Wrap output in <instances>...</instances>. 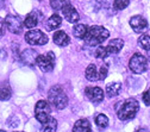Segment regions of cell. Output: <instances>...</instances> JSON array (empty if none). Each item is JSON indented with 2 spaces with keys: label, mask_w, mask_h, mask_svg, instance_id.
Segmentation results:
<instances>
[{
  "label": "cell",
  "mask_w": 150,
  "mask_h": 132,
  "mask_svg": "<svg viewBox=\"0 0 150 132\" xmlns=\"http://www.w3.org/2000/svg\"><path fill=\"white\" fill-rule=\"evenodd\" d=\"M52 40H54V43L56 45H59V47H66L69 44L70 42V38H69V36L64 32V31H56L54 33V37H52Z\"/></svg>",
  "instance_id": "13"
},
{
  "label": "cell",
  "mask_w": 150,
  "mask_h": 132,
  "mask_svg": "<svg viewBox=\"0 0 150 132\" xmlns=\"http://www.w3.org/2000/svg\"><path fill=\"white\" fill-rule=\"evenodd\" d=\"M107 73H108L107 67L106 66H101L100 69H99V80H101V81L105 80L106 76H107Z\"/></svg>",
  "instance_id": "28"
},
{
  "label": "cell",
  "mask_w": 150,
  "mask_h": 132,
  "mask_svg": "<svg viewBox=\"0 0 150 132\" xmlns=\"http://www.w3.org/2000/svg\"><path fill=\"white\" fill-rule=\"evenodd\" d=\"M122 90V85L119 82H111L106 86V94L108 98H113L119 95V93Z\"/></svg>",
  "instance_id": "16"
},
{
  "label": "cell",
  "mask_w": 150,
  "mask_h": 132,
  "mask_svg": "<svg viewBox=\"0 0 150 132\" xmlns=\"http://www.w3.org/2000/svg\"><path fill=\"white\" fill-rule=\"evenodd\" d=\"M36 64L44 73L52 71V69L55 68V54L52 51H49L45 55H38Z\"/></svg>",
  "instance_id": "6"
},
{
  "label": "cell",
  "mask_w": 150,
  "mask_h": 132,
  "mask_svg": "<svg viewBox=\"0 0 150 132\" xmlns=\"http://www.w3.org/2000/svg\"><path fill=\"white\" fill-rule=\"evenodd\" d=\"M11 95H12V90H11V88L8 86L4 85V86L0 87V100L1 101L8 100L11 98Z\"/></svg>",
  "instance_id": "22"
},
{
  "label": "cell",
  "mask_w": 150,
  "mask_h": 132,
  "mask_svg": "<svg viewBox=\"0 0 150 132\" xmlns=\"http://www.w3.org/2000/svg\"><path fill=\"white\" fill-rule=\"evenodd\" d=\"M62 24V18L59 16V14H52L49 19L47 20V28H48V31H52V30H56L57 28H60Z\"/></svg>",
  "instance_id": "18"
},
{
  "label": "cell",
  "mask_w": 150,
  "mask_h": 132,
  "mask_svg": "<svg viewBox=\"0 0 150 132\" xmlns=\"http://www.w3.org/2000/svg\"><path fill=\"white\" fill-rule=\"evenodd\" d=\"M37 57H38V54L36 52V50L33 49H25L22 54H21V60L22 62L28 66V67H35L36 62H37Z\"/></svg>",
  "instance_id": "11"
},
{
  "label": "cell",
  "mask_w": 150,
  "mask_h": 132,
  "mask_svg": "<svg viewBox=\"0 0 150 132\" xmlns=\"http://www.w3.org/2000/svg\"><path fill=\"white\" fill-rule=\"evenodd\" d=\"M25 41L30 45H44L48 43V37L41 30H30L25 33Z\"/></svg>",
  "instance_id": "7"
},
{
  "label": "cell",
  "mask_w": 150,
  "mask_h": 132,
  "mask_svg": "<svg viewBox=\"0 0 150 132\" xmlns=\"http://www.w3.org/2000/svg\"><path fill=\"white\" fill-rule=\"evenodd\" d=\"M130 4V0H115V7L116 10H124Z\"/></svg>",
  "instance_id": "27"
},
{
  "label": "cell",
  "mask_w": 150,
  "mask_h": 132,
  "mask_svg": "<svg viewBox=\"0 0 150 132\" xmlns=\"http://www.w3.org/2000/svg\"><path fill=\"white\" fill-rule=\"evenodd\" d=\"M6 30H7V26H6L5 19H1V18H0V36H4Z\"/></svg>",
  "instance_id": "30"
},
{
  "label": "cell",
  "mask_w": 150,
  "mask_h": 132,
  "mask_svg": "<svg viewBox=\"0 0 150 132\" xmlns=\"http://www.w3.org/2000/svg\"><path fill=\"white\" fill-rule=\"evenodd\" d=\"M130 26L136 33H143L148 29V20L142 16H134L130 19Z\"/></svg>",
  "instance_id": "10"
},
{
  "label": "cell",
  "mask_w": 150,
  "mask_h": 132,
  "mask_svg": "<svg viewBox=\"0 0 150 132\" xmlns=\"http://www.w3.org/2000/svg\"><path fill=\"white\" fill-rule=\"evenodd\" d=\"M5 6V0H0V10Z\"/></svg>",
  "instance_id": "31"
},
{
  "label": "cell",
  "mask_w": 150,
  "mask_h": 132,
  "mask_svg": "<svg viewBox=\"0 0 150 132\" xmlns=\"http://www.w3.org/2000/svg\"><path fill=\"white\" fill-rule=\"evenodd\" d=\"M50 112H51V108H50V105L48 101H45V100L37 101V104L35 106V117L41 124L45 123L50 118Z\"/></svg>",
  "instance_id": "5"
},
{
  "label": "cell",
  "mask_w": 150,
  "mask_h": 132,
  "mask_svg": "<svg viewBox=\"0 0 150 132\" xmlns=\"http://www.w3.org/2000/svg\"><path fill=\"white\" fill-rule=\"evenodd\" d=\"M88 31V26L85 25V24H78V25H75L74 29H73V35L75 38H78V40H83L85 38V36Z\"/></svg>",
  "instance_id": "20"
},
{
  "label": "cell",
  "mask_w": 150,
  "mask_h": 132,
  "mask_svg": "<svg viewBox=\"0 0 150 132\" xmlns=\"http://www.w3.org/2000/svg\"><path fill=\"white\" fill-rule=\"evenodd\" d=\"M43 132L44 131H51V132H54V131H56L57 130V120H56L55 118H49L45 123H43V126H42V128H41Z\"/></svg>",
  "instance_id": "21"
},
{
  "label": "cell",
  "mask_w": 150,
  "mask_h": 132,
  "mask_svg": "<svg viewBox=\"0 0 150 132\" xmlns=\"http://www.w3.org/2000/svg\"><path fill=\"white\" fill-rule=\"evenodd\" d=\"M146 59H148V61L150 62V49L146 50Z\"/></svg>",
  "instance_id": "32"
},
{
  "label": "cell",
  "mask_w": 150,
  "mask_h": 132,
  "mask_svg": "<svg viewBox=\"0 0 150 132\" xmlns=\"http://www.w3.org/2000/svg\"><path fill=\"white\" fill-rule=\"evenodd\" d=\"M70 4L69 0H50V6L51 8H54L55 11H59L62 10L66 5Z\"/></svg>",
  "instance_id": "23"
},
{
  "label": "cell",
  "mask_w": 150,
  "mask_h": 132,
  "mask_svg": "<svg viewBox=\"0 0 150 132\" xmlns=\"http://www.w3.org/2000/svg\"><path fill=\"white\" fill-rule=\"evenodd\" d=\"M85 76H86V79L88 81H97V80H99V71L97 70L96 64H89L86 68Z\"/></svg>",
  "instance_id": "19"
},
{
  "label": "cell",
  "mask_w": 150,
  "mask_h": 132,
  "mask_svg": "<svg viewBox=\"0 0 150 132\" xmlns=\"http://www.w3.org/2000/svg\"><path fill=\"white\" fill-rule=\"evenodd\" d=\"M138 45L143 48L144 50L150 49V36L149 35H142L138 38Z\"/></svg>",
  "instance_id": "24"
},
{
  "label": "cell",
  "mask_w": 150,
  "mask_h": 132,
  "mask_svg": "<svg viewBox=\"0 0 150 132\" xmlns=\"http://www.w3.org/2000/svg\"><path fill=\"white\" fill-rule=\"evenodd\" d=\"M85 94L93 104H100L105 98V94L100 87H87L85 89Z\"/></svg>",
  "instance_id": "9"
},
{
  "label": "cell",
  "mask_w": 150,
  "mask_h": 132,
  "mask_svg": "<svg viewBox=\"0 0 150 132\" xmlns=\"http://www.w3.org/2000/svg\"><path fill=\"white\" fill-rule=\"evenodd\" d=\"M110 36L108 30H106L104 26H99V25H93L91 28H88V31L85 36V43L89 47H97L103 44Z\"/></svg>",
  "instance_id": "1"
},
{
  "label": "cell",
  "mask_w": 150,
  "mask_h": 132,
  "mask_svg": "<svg viewBox=\"0 0 150 132\" xmlns=\"http://www.w3.org/2000/svg\"><path fill=\"white\" fill-rule=\"evenodd\" d=\"M91 130V123L87 119H79L73 127L74 132H89Z\"/></svg>",
  "instance_id": "17"
},
{
  "label": "cell",
  "mask_w": 150,
  "mask_h": 132,
  "mask_svg": "<svg viewBox=\"0 0 150 132\" xmlns=\"http://www.w3.org/2000/svg\"><path fill=\"white\" fill-rule=\"evenodd\" d=\"M129 68L135 74H142L148 69V59H145L142 54L136 52L130 59Z\"/></svg>",
  "instance_id": "4"
},
{
  "label": "cell",
  "mask_w": 150,
  "mask_h": 132,
  "mask_svg": "<svg viewBox=\"0 0 150 132\" xmlns=\"http://www.w3.org/2000/svg\"><path fill=\"white\" fill-rule=\"evenodd\" d=\"M63 17L66 18V20H68L69 23H78L79 22V13L78 11L74 8V6L71 4H68L66 5L62 10H61Z\"/></svg>",
  "instance_id": "12"
},
{
  "label": "cell",
  "mask_w": 150,
  "mask_h": 132,
  "mask_svg": "<svg viewBox=\"0 0 150 132\" xmlns=\"http://www.w3.org/2000/svg\"><path fill=\"white\" fill-rule=\"evenodd\" d=\"M142 99H143V102H144L146 106H150V88H148V89L143 93Z\"/></svg>",
  "instance_id": "29"
},
{
  "label": "cell",
  "mask_w": 150,
  "mask_h": 132,
  "mask_svg": "<svg viewBox=\"0 0 150 132\" xmlns=\"http://www.w3.org/2000/svg\"><path fill=\"white\" fill-rule=\"evenodd\" d=\"M48 100L51 106L57 109H63L68 105V97L61 86H54L48 93Z\"/></svg>",
  "instance_id": "3"
},
{
  "label": "cell",
  "mask_w": 150,
  "mask_h": 132,
  "mask_svg": "<svg viewBox=\"0 0 150 132\" xmlns=\"http://www.w3.org/2000/svg\"><path fill=\"white\" fill-rule=\"evenodd\" d=\"M96 124L99 127H101V128L107 127V125H108V118H107V116L103 114V113H101V114H98L96 117Z\"/></svg>",
  "instance_id": "25"
},
{
  "label": "cell",
  "mask_w": 150,
  "mask_h": 132,
  "mask_svg": "<svg viewBox=\"0 0 150 132\" xmlns=\"http://www.w3.org/2000/svg\"><path fill=\"white\" fill-rule=\"evenodd\" d=\"M107 55H110V54H108V51H107V48H105V47H103V45H99V47L96 49L94 56H96L97 59H99V60L105 59Z\"/></svg>",
  "instance_id": "26"
},
{
  "label": "cell",
  "mask_w": 150,
  "mask_h": 132,
  "mask_svg": "<svg viewBox=\"0 0 150 132\" xmlns=\"http://www.w3.org/2000/svg\"><path fill=\"white\" fill-rule=\"evenodd\" d=\"M124 47V42L123 40H119V38H115V40H112L110 41L108 45L106 47L107 48V51L108 54H118Z\"/></svg>",
  "instance_id": "15"
},
{
  "label": "cell",
  "mask_w": 150,
  "mask_h": 132,
  "mask_svg": "<svg viewBox=\"0 0 150 132\" xmlns=\"http://www.w3.org/2000/svg\"><path fill=\"white\" fill-rule=\"evenodd\" d=\"M5 23H6L7 30L14 35H19L23 30V22L21 20V18L17 16H13V14L6 16Z\"/></svg>",
  "instance_id": "8"
},
{
  "label": "cell",
  "mask_w": 150,
  "mask_h": 132,
  "mask_svg": "<svg viewBox=\"0 0 150 132\" xmlns=\"http://www.w3.org/2000/svg\"><path fill=\"white\" fill-rule=\"evenodd\" d=\"M120 107H116L117 109V116L120 120H130L132 119L139 109V102L134 99V98H130L126 99L123 102H119Z\"/></svg>",
  "instance_id": "2"
},
{
  "label": "cell",
  "mask_w": 150,
  "mask_h": 132,
  "mask_svg": "<svg viewBox=\"0 0 150 132\" xmlns=\"http://www.w3.org/2000/svg\"><path fill=\"white\" fill-rule=\"evenodd\" d=\"M38 20H40V12L33 11L26 16L25 20H24V25L28 29H33L37 26V24H38Z\"/></svg>",
  "instance_id": "14"
}]
</instances>
